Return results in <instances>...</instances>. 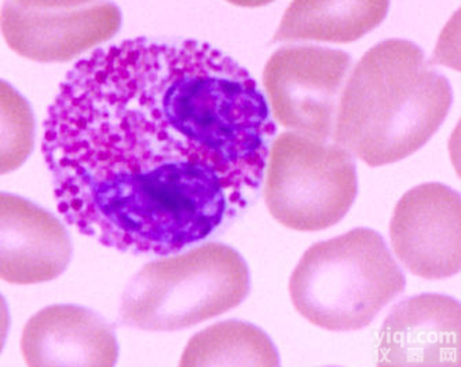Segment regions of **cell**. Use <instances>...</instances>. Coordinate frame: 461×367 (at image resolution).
<instances>
[{"instance_id": "6da1fadb", "label": "cell", "mask_w": 461, "mask_h": 367, "mask_svg": "<svg viewBox=\"0 0 461 367\" xmlns=\"http://www.w3.org/2000/svg\"><path fill=\"white\" fill-rule=\"evenodd\" d=\"M275 135L265 95L231 57L135 38L68 72L41 152L69 225L108 248L166 256L255 201Z\"/></svg>"}, {"instance_id": "7a4b0ae2", "label": "cell", "mask_w": 461, "mask_h": 367, "mask_svg": "<svg viewBox=\"0 0 461 367\" xmlns=\"http://www.w3.org/2000/svg\"><path fill=\"white\" fill-rule=\"evenodd\" d=\"M450 105L449 82L429 67L420 47L387 39L354 67L339 101L333 140L369 166L398 163L431 139Z\"/></svg>"}, {"instance_id": "3957f363", "label": "cell", "mask_w": 461, "mask_h": 367, "mask_svg": "<svg viewBox=\"0 0 461 367\" xmlns=\"http://www.w3.org/2000/svg\"><path fill=\"white\" fill-rule=\"evenodd\" d=\"M405 285L383 237L359 228L310 246L291 275L289 295L314 327L351 332L371 325Z\"/></svg>"}, {"instance_id": "277c9868", "label": "cell", "mask_w": 461, "mask_h": 367, "mask_svg": "<svg viewBox=\"0 0 461 367\" xmlns=\"http://www.w3.org/2000/svg\"><path fill=\"white\" fill-rule=\"evenodd\" d=\"M249 272L229 245L207 242L148 263L127 283L120 318L148 332H176L220 317L246 300Z\"/></svg>"}, {"instance_id": "5b68a950", "label": "cell", "mask_w": 461, "mask_h": 367, "mask_svg": "<svg viewBox=\"0 0 461 367\" xmlns=\"http://www.w3.org/2000/svg\"><path fill=\"white\" fill-rule=\"evenodd\" d=\"M357 169L340 146L283 132L267 158L265 201L273 218L295 231L330 228L356 200Z\"/></svg>"}, {"instance_id": "8992f818", "label": "cell", "mask_w": 461, "mask_h": 367, "mask_svg": "<svg viewBox=\"0 0 461 367\" xmlns=\"http://www.w3.org/2000/svg\"><path fill=\"white\" fill-rule=\"evenodd\" d=\"M351 57L321 46H284L263 72L273 117L285 129L327 143L335 131L339 101Z\"/></svg>"}, {"instance_id": "52a82bcc", "label": "cell", "mask_w": 461, "mask_h": 367, "mask_svg": "<svg viewBox=\"0 0 461 367\" xmlns=\"http://www.w3.org/2000/svg\"><path fill=\"white\" fill-rule=\"evenodd\" d=\"M122 13L109 2H5L2 32L18 56L68 62L111 40Z\"/></svg>"}, {"instance_id": "ba28073f", "label": "cell", "mask_w": 461, "mask_h": 367, "mask_svg": "<svg viewBox=\"0 0 461 367\" xmlns=\"http://www.w3.org/2000/svg\"><path fill=\"white\" fill-rule=\"evenodd\" d=\"M390 238L411 274L444 280L460 272L461 200L441 184H424L402 195L393 213Z\"/></svg>"}, {"instance_id": "9c48e42d", "label": "cell", "mask_w": 461, "mask_h": 367, "mask_svg": "<svg viewBox=\"0 0 461 367\" xmlns=\"http://www.w3.org/2000/svg\"><path fill=\"white\" fill-rule=\"evenodd\" d=\"M460 304L449 296L419 295L398 303L383 322L379 366H460Z\"/></svg>"}, {"instance_id": "30bf717a", "label": "cell", "mask_w": 461, "mask_h": 367, "mask_svg": "<svg viewBox=\"0 0 461 367\" xmlns=\"http://www.w3.org/2000/svg\"><path fill=\"white\" fill-rule=\"evenodd\" d=\"M72 259L59 219L18 195H0V277L13 285L56 280Z\"/></svg>"}, {"instance_id": "8fae6325", "label": "cell", "mask_w": 461, "mask_h": 367, "mask_svg": "<svg viewBox=\"0 0 461 367\" xmlns=\"http://www.w3.org/2000/svg\"><path fill=\"white\" fill-rule=\"evenodd\" d=\"M21 353L28 366H113L116 336L100 315L85 307L57 304L36 312L23 330Z\"/></svg>"}, {"instance_id": "7c38bea8", "label": "cell", "mask_w": 461, "mask_h": 367, "mask_svg": "<svg viewBox=\"0 0 461 367\" xmlns=\"http://www.w3.org/2000/svg\"><path fill=\"white\" fill-rule=\"evenodd\" d=\"M388 6V2H293L275 40L351 43L382 23Z\"/></svg>"}, {"instance_id": "4fadbf2b", "label": "cell", "mask_w": 461, "mask_h": 367, "mask_svg": "<svg viewBox=\"0 0 461 367\" xmlns=\"http://www.w3.org/2000/svg\"><path fill=\"white\" fill-rule=\"evenodd\" d=\"M181 366H270L280 364L277 350L262 329L242 321L218 322L193 336Z\"/></svg>"}, {"instance_id": "5bb4252c", "label": "cell", "mask_w": 461, "mask_h": 367, "mask_svg": "<svg viewBox=\"0 0 461 367\" xmlns=\"http://www.w3.org/2000/svg\"><path fill=\"white\" fill-rule=\"evenodd\" d=\"M0 173L20 168L35 143V119L27 100L13 85H0Z\"/></svg>"}]
</instances>
